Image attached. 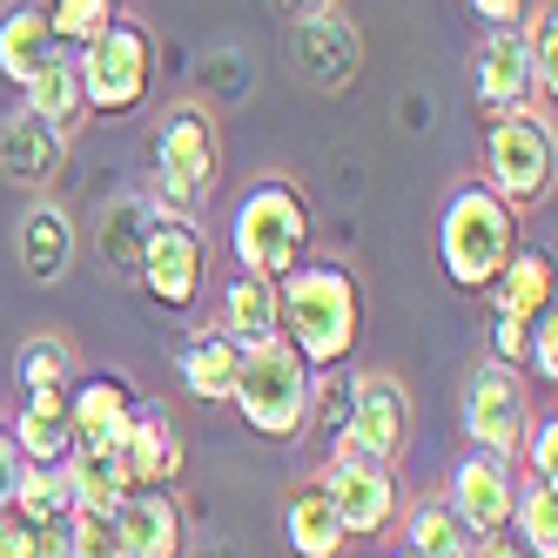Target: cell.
<instances>
[{
  "label": "cell",
  "instance_id": "6da1fadb",
  "mask_svg": "<svg viewBox=\"0 0 558 558\" xmlns=\"http://www.w3.org/2000/svg\"><path fill=\"white\" fill-rule=\"evenodd\" d=\"M276 330L283 343L303 356L310 371H343L364 337V296H356V276L343 263H296L290 276H276Z\"/></svg>",
  "mask_w": 558,
  "mask_h": 558
},
{
  "label": "cell",
  "instance_id": "7a4b0ae2",
  "mask_svg": "<svg viewBox=\"0 0 558 558\" xmlns=\"http://www.w3.org/2000/svg\"><path fill=\"white\" fill-rule=\"evenodd\" d=\"M518 250V209L505 203V195H492L485 182H464L445 216H437V256H445V276L458 290L485 296L498 283V269L511 263Z\"/></svg>",
  "mask_w": 558,
  "mask_h": 558
},
{
  "label": "cell",
  "instance_id": "3957f363",
  "mask_svg": "<svg viewBox=\"0 0 558 558\" xmlns=\"http://www.w3.org/2000/svg\"><path fill=\"white\" fill-rule=\"evenodd\" d=\"M310 390H316V371L283 343V330L263 337V343H243V364H235V390L229 404L243 411V424L256 437H276V445H296L310 430Z\"/></svg>",
  "mask_w": 558,
  "mask_h": 558
},
{
  "label": "cell",
  "instance_id": "277c9868",
  "mask_svg": "<svg viewBox=\"0 0 558 558\" xmlns=\"http://www.w3.org/2000/svg\"><path fill=\"white\" fill-rule=\"evenodd\" d=\"M229 250H235V269L250 276H290L303 256H310V203L303 189L269 175L256 182L243 203H235V222H229Z\"/></svg>",
  "mask_w": 558,
  "mask_h": 558
},
{
  "label": "cell",
  "instance_id": "5b68a950",
  "mask_svg": "<svg viewBox=\"0 0 558 558\" xmlns=\"http://www.w3.org/2000/svg\"><path fill=\"white\" fill-rule=\"evenodd\" d=\"M74 74H82L88 114H135L155 95V41H148V27H135L122 14L108 34H95V41L74 54Z\"/></svg>",
  "mask_w": 558,
  "mask_h": 558
},
{
  "label": "cell",
  "instance_id": "8992f818",
  "mask_svg": "<svg viewBox=\"0 0 558 558\" xmlns=\"http://www.w3.org/2000/svg\"><path fill=\"white\" fill-rule=\"evenodd\" d=\"M216 182V122L203 108H169L155 122V195L169 216H195Z\"/></svg>",
  "mask_w": 558,
  "mask_h": 558
},
{
  "label": "cell",
  "instance_id": "52a82bcc",
  "mask_svg": "<svg viewBox=\"0 0 558 558\" xmlns=\"http://www.w3.org/2000/svg\"><path fill=\"white\" fill-rule=\"evenodd\" d=\"M485 169H492V195H505L511 209L525 203H545L551 195V175H558V155H551V122L532 108H511L492 122L485 135Z\"/></svg>",
  "mask_w": 558,
  "mask_h": 558
},
{
  "label": "cell",
  "instance_id": "ba28073f",
  "mask_svg": "<svg viewBox=\"0 0 558 558\" xmlns=\"http://www.w3.org/2000/svg\"><path fill=\"white\" fill-rule=\"evenodd\" d=\"M135 283L148 290V303H162L169 316H189L209 290V243L189 216H155L142 263H135Z\"/></svg>",
  "mask_w": 558,
  "mask_h": 558
},
{
  "label": "cell",
  "instance_id": "9c48e42d",
  "mask_svg": "<svg viewBox=\"0 0 558 558\" xmlns=\"http://www.w3.org/2000/svg\"><path fill=\"white\" fill-rule=\"evenodd\" d=\"M404 445H411V397H404V384H397L390 371H350V411H343V430H337V451L390 464Z\"/></svg>",
  "mask_w": 558,
  "mask_h": 558
},
{
  "label": "cell",
  "instance_id": "30bf717a",
  "mask_svg": "<svg viewBox=\"0 0 558 558\" xmlns=\"http://www.w3.org/2000/svg\"><path fill=\"white\" fill-rule=\"evenodd\" d=\"M458 417H464V437L471 451H498L511 458L518 437H525V384H518V364H498L485 356L471 377H464V397H458Z\"/></svg>",
  "mask_w": 558,
  "mask_h": 558
},
{
  "label": "cell",
  "instance_id": "8fae6325",
  "mask_svg": "<svg viewBox=\"0 0 558 558\" xmlns=\"http://www.w3.org/2000/svg\"><path fill=\"white\" fill-rule=\"evenodd\" d=\"M316 485H324V498H330V511H337V525H343L350 538L384 532L390 511H397V477H390V464H377V458L337 451Z\"/></svg>",
  "mask_w": 558,
  "mask_h": 558
},
{
  "label": "cell",
  "instance_id": "7c38bea8",
  "mask_svg": "<svg viewBox=\"0 0 558 558\" xmlns=\"http://www.w3.org/2000/svg\"><path fill=\"white\" fill-rule=\"evenodd\" d=\"M108 458H114L129 492H169L175 471H182V430L162 404H135L129 430L108 445Z\"/></svg>",
  "mask_w": 558,
  "mask_h": 558
},
{
  "label": "cell",
  "instance_id": "4fadbf2b",
  "mask_svg": "<svg viewBox=\"0 0 558 558\" xmlns=\"http://www.w3.org/2000/svg\"><path fill=\"white\" fill-rule=\"evenodd\" d=\"M511 505H518L511 458H498V451H471V458L451 471V518H458L471 538L511 532Z\"/></svg>",
  "mask_w": 558,
  "mask_h": 558
},
{
  "label": "cell",
  "instance_id": "5bb4252c",
  "mask_svg": "<svg viewBox=\"0 0 558 558\" xmlns=\"http://www.w3.org/2000/svg\"><path fill=\"white\" fill-rule=\"evenodd\" d=\"M356 61H364V41H356V27H350L343 8L324 0V8L296 14V74L310 88H343L356 74Z\"/></svg>",
  "mask_w": 558,
  "mask_h": 558
},
{
  "label": "cell",
  "instance_id": "9a60e30c",
  "mask_svg": "<svg viewBox=\"0 0 558 558\" xmlns=\"http://www.w3.org/2000/svg\"><path fill=\"white\" fill-rule=\"evenodd\" d=\"M135 417V390L122 377H74L68 384V430L74 451H108Z\"/></svg>",
  "mask_w": 558,
  "mask_h": 558
},
{
  "label": "cell",
  "instance_id": "2e32d148",
  "mask_svg": "<svg viewBox=\"0 0 558 558\" xmlns=\"http://www.w3.org/2000/svg\"><path fill=\"white\" fill-rule=\"evenodd\" d=\"M122 558H182V505L169 492H129L108 511Z\"/></svg>",
  "mask_w": 558,
  "mask_h": 558
},
{
  "label": "cell",
  "instance_id": "e0dca14e",
  "mask_svg": "<svg viewBox=\"0 0 558 558\" xmlns=\"http://www.w3.org/2000/svg\"><path fill=\"white\" fill-rule=\"evenodd\" d=\"M61 155H68V135H54L41 114L14 108L8 122H0V175L21 182V189H48L61 175Z\"/></svg>",
  "mask_w": 558,
  "mask_h": 558
},
{
  "label": "cell",
  "instance_id": "ac0fdd59",
  "mask_svg": "<svg viewBox=\"0 0 558 558\" xmlns=\"http://www.w3.org/2000/svg\"><path fill=\"white\" fill-rule=\"evenodd\" d=\"M235 364H243V343H235L222 324L182 337V356H175L182 390L195 397V404H229V390H235Z\"/></svg>",
  "mask_w": 558,
  "mask_h": 558
},
{
  "label": "cell",
  "instance_id": "d6986e66",
  "mask_svg": "<svg viewBox=\"0 0 558 558\" xmlns=\"http://www.w3.org/2000/svg\"><path fill=\"white\" fill-rule=\"evenodd\" d=\"M477 101L492 114H511V108H532V61L518 48L511 27H492L485 48H477ZM538 114V108H532Z\"/></svg>",
  "mask_w": 558,
  "mask_h": 558
},
{
  "label": "cell",
  "instance_id": "ffe728a7",
  "mask_svg": "<svg viewBox=\"0 0 558 558\" xmlns=\"http://www.w3.org/2000/svg\"><path fill=\"white\" fill-rule=\"evenodd\" d=\"M8 430H14V451L27 464H68V451H74L68 390H21V417Z\"/></svg>",
  "mask_w": 558,
  "mask_h": 558
},
{
  "label": "cell",
  "instance_id": "44dd1931",
  "mask_svg": "<svg viewBox=\"0 0 558 558\" xmlns=\"http://www.w3.org/2000/svg\"><path fill=\"white\" fill-rule=\"evenodd\" d=\"M61 61V41H54V27H48V8H8L0 14V74L8 82H34L41 68Z\"/></svg>",
  "mask_w": 558,
  "mask_h": 558
},
{
  "label": "cell",
  "instance_id": "7402d4cb",
  "mask_svg": "<svg viewBox=\"0 0 558 558\" xmlns=\"http://www.w3.org/2000/svg\"><path fill=\"white\" fill-rule=\"evenodd\" d=\"M74 263V222L61 203H34L27 222H21V269L34 283H61Z\"/></svg>",
  "mask_w": 558,
  "mask_h": 558
},
{
  "label": "cell",
  "instance_id": "603a6c76",
  "mask_svg": "<svg viewBox=\"0 0 558 558\" xmlns=\"http://www.w3.org/2000/svg\"><path fill=\"white\" fill-rule=\"evenodd\" d=\"M498 316H511V324H532V316L551 303V256L545 250H511V263L498 269V283L485 290Z\"/></svg>",
  "mask_w": 558,
  "mask_h": 558
},
{
  "label": "cell",
  "instance_id": "cb8c5ba5",
  "mask_svg": "<svg viewBox=\"0 0 558 558\" xmlns=\"http://www.w3.org/2000/svg\"><path fill=\"white\" fill-rule=\"evenodd\" d=\"M283 532H290V551H296V558H343V545H350V532L337 525L324 485H303V492L290 498Z\"/></svg>",
  "mask_w": 558,
  "mask_h": 558
},
{
  "label": "cell",
  "instance_id": "d4e9b609",
  "mask_svg": "<svg viewBox=\"0 0 558 558\" xmlns=\"http://www.w3.org/2000/svg\"><path fill=\"white\" fill-rule=\"evenodd\" d=\"M27 114H41L54 135H74L88 122V95H82V74H74V54H61L54 68H41L27 82Z\"/></svg>",
  "mask_w": 558,
  "mask_h": 558
},
{
  "label": "cell",
  "instance_id": "484cf974",
  "mask_svg": "<svg viewBox=\"0 0 558 558\" xmlns=\"http://www.w3.org/2000/svg\"><path fill=\"white\" fill-rule=\"evenodd\" d=\"M222 330L235 343L276 337V283H269V276H250V269L229 276V283H222Z\"/></svg>",
  "mask_w": 558,
  "mask_h": 558
},
{
  "label": "cell",
  "instance_id": "4316f807",
  "mask_svg": "<svg viewBox=\"0 0 558 558\" xmlns=\"http://www.w3.org/2000/svg\"><path fill=\"white\" fill-rule=\"evenodd\" d=\"M148 229H155V209L148 203H114L101 216V235H95V250L108 263V276H135L142 263V243H148Z\"/></svg>",
  "mask_w": 558,
  "mask_h": 558
},
{
  "label": "cell",
  "instance_id": "83f0119b",
  "mask_svg": "<svg viewBox=\"0 0 558 558\" xmlns=\"http://www.w3.org/2000/svg\"><path fill=\"white\" fill-rule=\"evenodd\" d=\"M8 511H21L27 525H54V518H68L74 511V477H68V464H27Z\"/></svg>",
  "mask_w": 558,
  "mask_h": 558
},
{
  "label": "cell",
  "instance_id": "f1b7e54d",
  "mask_svg": "<svg viewBox=\"0 0 558 558\" xmlns=\"http://www.w3.org/2000/svg\"><path fill=\"white\" fill-rule=\"evenodd\" d=\"M511 532L532 558H558V485H518Z\"/></svg>",
  "mask_w": 558,
  "mask_h": 558
},
{
  "label": "cell",
  "instance_id": "f546056e",
  "mask_svg": "<svg viewBox=\"0 0 558 558\" xmlns=\"http://www.w3.org/2000/svg\"><path fill=\"white\" fill-rule=\"evenodd\" d=\"M404 545L417 551V558H471V532L451 518V505H417L411 511V525H404Z\"/></svg>",
  "mask_w": 558,
  "mask_h": 558
},
{
  "label": "cell",
  "instance_id": "4dcf8cb0",
  "mask_svg": "<svg viewBox=\"0 0 558 558\" xmlns=\"http://www.w3.org/2000/svg\"><path fill=\"white\" fill-rule=\"evenodd\" d=\"M114 21H122V0H48V27L61 48H88Z\"/></svg>",
  "mask_w": 558,
  "mask_h": 558
},
{
  "label": "cell",
  "instance_id": "1f68e13d",
  "mask_svg": "<svg viewBox=\"0 0 558 558\" xmlns=\"http://www.w3.org/2000/svg\"><path fill=\"white\" fill-rule=\"evenodd\" d=\"M68 477H74V505H88V511H114L129 498V485H122V471H114L108 451H68Z\"/></svg>",
  "mask_w": 558,
  "mask_h": 558
},
{
  "label": "cell",
  "instance_id": "d6a6232c",
  "mask_svg": "<svg viewBox=\"0 0 558 558\" xmlns=\"http://www.w3.org/2000/svg\"><path fill=\"white\" fill-rule=\"evenodd\" d=\"M518 48H525L532 61V95H558V14H551V0L545 8H525V34H518Z\"/></svg>",
  "mask_w": 558,
  "mask_h": 558
},
{
  "label": "cell",
  "instance_id": "836d02e7",
  "mask_svg": "<svg viewBox=\"0 0 558 558\" xmlns=\"http://www.w3.org/2000/svg\"><path fill=\"white\" fill-rule=\"evenodd\" d=\"M14 377H21V390H68L74 384V350L61 337H34L14 356Z\"/></svg>",
  "mask_w": 558,
  "mask_h": 558
},
{
  "label": "cell",
  "instance_id": "e575fe53",
  "mask_svg": "<svg viewBox=\"0 0 558 558\" xmlns=\"http://www.w3.org/2000/svg\"><path fill=\"white\" fill-rule=\"evenodd\" d=\"M68 558H122V538H114V518L74 505L68 511Z\"/></svg>",
  "mask_w": 558,
  "mask_h": 558
},
{
  "label": "cell",
  "instance_id": "d590c367",
  "mask_svg": "<svg viewBox=\"0 0 558 558\" xmlns=\"http://www.w3.org/2000/svg\"><path fill=\"white\" fill-rule=\"evenodd\" d=\"M518 451H525V471L532 485H558V417H525V437H518Z\"/></svg>",
  "mask_w": 558,
  "mask_h": 558
},
{
  "label": "cell",
  "instance_id": "8d00e7d4",
  "mask_svg": "<svg viewBox=\"0 0 558 558\" xmlns=\"http://www.w3.org/2000/svg\"><path fill=\"white\" fill-rule=\"evenodd\" d=\"M525 364L551 384L558 377V316H551V303L532 316V324H525Z\"/></svg>",
  "mask_w": 558,
  "mask_h": 558
},
{
  "label": "cell",
  "instance_id": "74e56055",
  "mask_svg": "<svg viewBox=\"0 0 558 558\" xmlns=\"http://www.w3.org/2000/svg\"><path fill=\"white\" fill-rule=\"evenodd\" d=\"M21 471H27V458L14 451V430L0 424V511L14 505V485H21Z\"/></svg>",
  "mask_w": 558,
  "mask_h": 558
},
{
  "label": "cell",
  "instance_id": "f35d334b",
  "mask_svg": "<svg viewBox=\"0 0 558 558\" xmlns=\"http://www.w3.org/2000/svg\"><path fill=\"white\" fill-rule=\"evenodd\" d=\"M27 545H34V525L21 511H0V558H27Z\"/></svg>",
  "mask_w": 558,
  "mask_h": 558
},
{
  "label": "cell",
  "instance_id": "ab89813d",
  "mask_svg": "<svg viewBox=\"0 0 558 558\" xmlns=\"http://www.w3.org/2000/svg\"><path fill=\"white\" fill-rule=\"evenodd\" d=\"M27 558H68V518H54V525H34Z\"/></svg>",
  "mask_w": 558,
  "mask_h": 558
},
{
  "label": "cell",
  "instance_id": "60d3db41",
  "mask_svg": "<svg viewBox=\"0 0 558 558\" xmlns=\"http://www.w3.org/2000/svg\"><path fill=\"white\" fill-rule=\"evenodd\" d=\"M471 558H532V551L518 545V532H485V538H471Z\"/></svg>",
  "mask_w": 558,
  "mask_h": 558
},
{
  "label": "cell",
  "instance_id": "b9f144b4",
  "mask_svg": "<svg viewBox=\"0 0 558 558\" xmlns=\"http://www.w3.org/2000/svg\"><path fill=\"white\" fill-rule=\"evenodd\" d=\"M471 8L485 14V27H518V21H525V8H532V0H471Z\"/></svg>",
  "mask_w": 558,
  "mask_h": 558
},
{
  "label": "cell",
  "instance_id": "7bdbcfd3",
  "mask_svg": "<svg viewBox=\"0 0 558 558\" xmlns=\"http://www.w3.org/2000/svg\"><path fill=\"white\" fill-rule=\"evenodd\" d=\"M283 14H310V8H324V0H276Z\"/></svg>",
  "mask_w": 558,
  "mask_h": 558
},
{
  "label": "cell",
  "instance_id": "ee69618b",
  "mask_svg": "<svg viewBox=\"0 0 558 558\" xmlns=\"http://www.w3.org/2000/svg\"><path fill=\"white\" fill-rule=\"evenodd\" d=\"M390 558H417V551H411V545H397V551H390Z\"/></svg>",
  "mask_w": 558,
  "mask_h": 558
}]
</instances>
